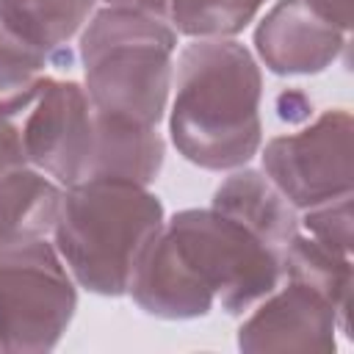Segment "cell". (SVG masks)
Listing matches in <instances>:
<instances>
[{
	"label": "cell",
	"instance_id": "obj_1",
	"mask_svg": "<svg viewBox=\"0 0 354 354\" xmlns=\"http://www.w3.org/2000/svg\"><path fill=\"white\" fill-rule=\"evenodd\" d=\"M169 136L174 149L207 171L246 166L263 144V75L232 39H194L180 50Z\"/></svg>",
	"mask_w": 354,
	"mask_h": 354
},
{
	"label": "cell",
	"instance_id": "obj_2",
	"mask_svg": "<svg viewBox=\"0 0 354 354\" xmlns=\"http://www.w3.org/2000/svg\"><path fill=\"white\" fill-rule=\"evenodd\" d=\"M163 224V205L147 185L86 180L64 188L53 246L80 288L124 296L141 252Z\"/></svg>",
	"mask_w": 354,
	"mask_h": 354
},
{
	"label": "cell",
	"instance_id": "obj_3",
	"mask_svg": "<svg viewBox=\"0 0 354 354\" xmlns=\"http://www.w3.org/2000/svg\"><path fill=\"white\" fill-rule=\"evenodd\" d=\"M177 30L152 14L105 6L80 30L88 102L97 113L158 127L174 80Z\"/></svg>",
	"mask_w": 354,
	"mask_h": 354
},
{
	"label": "cell",
	"instance_id": "obj_4",
	"mask_svg": "<svg viewBox=\"0 0 354 354\" xmlns=\"http://www.w3.org/2000/svg\"><path fill=\"white\" fill-rule=\"evenodd\" d=\"M199 282L224 313L241 315L282 282V254L216 207H188L166 221Z\"/></svg>",
	"mask_w": 354,
	"mask_h": 354
},
{
	"label": "cell",
	"instance_id": "obj_5",
	"mask_svg": "<svg viewBox=\"0 0 354 354\" xmlns=\"http://www.w3.org/2000/svg\"><path fill=\"white\" fill-rule=\"evenodd\" d=\"M75 285L44 238L0 246V351H53L75 318Z\"/></svg>",
	"mask_w": 354,
	"mask_h": 354
},
{
	"label": "cell",
	"instance_id": "obj_6",
	"mask_svg": "<svg viewBox=\"0 0 354 354\" xmlns=\"http://www.w3.org/2000/svg\"><path fill=\"white\" fill-rule=\"evenodd\" d=\"M351 113L324 111L299 133L277 136L263 147V171L296 210L315 207L354 191Z\"/></svg>",
	"mask_w": 354,
	"mask_h": 354
},
{
	"label": "cell",
	"instance_id": "obj_7",
	"mask_svg": "<svg viewBox=\"0 0 354 354\" xmlns=\"http://www.w3.org/2000/svg\"><path fill=\"white\" fill-rule=\"evenodd\" d=\"M28 163L58 185L86 183L94 158V108L75 80L36 77L22 108Z\"/></svg>",
	"mask_w": 354,
	"mask_h": 354
},
{
	"label": "cell",
	"instance_id": "obj_8",
	"mask_svg": "<svg viewBox=\"0 0 354 354\" xmlns=\"http://www.w3.org/2000/svg\"><path fill=\"white\" fill-rule=\"evenodd\" d=\"M340 329L337 307L315 288L288 279L277 285L257 310L238 329L241 351H318L337 348L335 332Z\"/></svg>",
	"mask_w": 354,
	"mask_h": 354
},
{
	"label": "cell",
	"instance_id": "obj_9",
	"mask_svg": "<svg viewBox=\"0 0 354 354\" xmlns=\"http://www.w3.org/2000/svg\"><path fill=\"white\" fill-rule=\"evenodd\" d=\"M348 44V33L324 22L304 0H277L254 28L257 58L274 75H318Z\"/></svg>",
	"mask_w": 354,
	"mask_h": 354
},
{
	"label": "cell",
	"instance_id": "obj_10",
	"mask_svg": "<svg viewBox=\"0 0 354 354\" xmlns=\"http://www.w3.org/2000/svg\"><path fill=\"white\" fill-rule=\"evenodd\" d=\"M127 293L138 304V310L163 321L202 318L216 304L213 293L199 282V277L166 232V224L141 252Z\"/></svg>",
	"mask_w": 354,
	"mask_h": 354
},
{
	"label": "cell",
	"instance_id": "obj_11",
	"mask_svg": "<svg viewBox=\"0 0 354 354\" xmlns=\"http://www.w3.org/2000/svg\"><path fill=\"white\" fill-rule=\"evenodd\" d=\"M218 213L249 227L260 241L282 254V249L299 235V213L285 199V194L257 169H238L221 180L213 194V205Z\"/></svg>",
	"mask_w": 354,
	"mask_h": 354
},
{
	"label": "cell",
	"instance_id": "obj_12",
	"mask_svg": "<svg viewBox=\"0 0 354 354\" xmlns=\"http://www.w3.org/2000/svg\"><path fill=\"white\" fill-rule=\"evenodd\" d=\"M166 144L152 124L94 111V158L88 180H130L152 185L163 169Z\"/></svg>",
	"mask_w": 354,
	"mask_h": 354
},
{
	"label": "cell",
	"instance_id": "obj_13",
	"mask_svg": "<svg viewBox=\"0 0 354 354\" xmlns=\"http://www.w3.org/2000/svg\"><path fill=\"white\" fill-rule=\"evenodd\" d=\"M64 185L33 166L0 177V246L39 241L55 230Z\"/></svg>",
	"mask_w": 354,
	"mask_h": 354
},
{
	"label": "cell",
	"instance_id": "obj_14",
	"mask_svg": "<svg viewBox=\"0 0 354 354\" xmlns=\"http://www.w3.org/2000/svg\"><path fill=\"white\" fill-rule=\"evenodd\" d=\"M94 0H0V17L50 61L69 58V41L86 28Z\"/></svg>",
	"mask_w": 354,
	"mask_h": 354
},
{
	"label": "cell",
	"instance_id": "obj_15",
	"mask_svg": "<svg viewBox=\"0 0 354 354\" xmlns=\"http://www.w3.org/2000/svg\"><path fill=\"white\" fill-rule=\"evenodd\" d=\"M282 277L299 279L321 290L340 315V332L348 335V304H351V257L315 241L313 235H296L282 249Z\"/></svg>",
	"mask_w": 354,
	"mask_h": 354
},
{
	"label": "cell",
	"instance_id": "obj_16",
	"mask_svg": "<svg viewBox=\"0 0 354 354\" xmlns=\"http://www.w3.org/2000/svg\"><path fill=\"white\" fill-rule=\"evenodd\" d=\"M268 0H171L166 22L191 39H232Z\"/></svg>",
	"mask_w": 354,
	"mask_h": 354
},
{
	"label": "cell",
	"instance_id": "obj_17",
	"mask_svg": "<svg viewBox=\"0 0 354 354\" xmlns=\"http://www.w3.org/2000/svg\"><path fill=\"white\" fill-rule=\"evenodd\" d=\"M47 61L50 58L41 50L17 36L0 17V91L33 83L36 77H41Z\"/></svg>",
	"mask_w": 354,
	"mask_h": 354
},
{
	"label": "cell",
	"instance_id": "obj_18",
	"mask_svg": "<svg viewBox=\"0 0 354 354\" xmlns=\"http://www.w3.org/2000/svg\"><path fill=\"white\" fill-rule=\"evenodd\" d=\"M28 91H30V83L0 91V177L22 166H30L22 144V108H25Z\"/></svg>",
	"mask_w": 354,
	"mask_h": 354
},
{
	"label": "cell",
	"instance_id": "obj_19",
	"mask_svg": "<svg viewBox=\"0 0 354 354\" xmlns=\"http://www.w3.org/2000/svg\"><path fill=\"white\" fill-rule=\"evenodd\" d=\"M304 227L310 235L343 254H351V194L335 196L304 210Z\"/></svg>",
	"mask_w": 354,
	"mask_h": 354
},
{
	"label": "cell",
	"instance_id": "obj_20",
	"mask_svg": "<svg viewBox=\"0 0 354 354\" xmlns=\"http://www.w3.org/2000/svg\"><path fill=\"white\" fill-rule=\"evenodd\" d=\"M324 22L348 33L351 30V0H304Z\"/></svg>",
	"mask_w": 354,
	"mask_h": 354
},
{
	"label": "cell",
	"instance_id": "obj_21",
	"mask_svg": "<svg viewBox=\"0 0 354 354\" xmlns=\"http://www.w3.org/2000/svg\"><path fill=\"white\" fill-rule=\"evenodd\" d=\"M169 3L171 0H127L124 8H136V11H144V14H152V17L166 19L169 17Z\"/></svg>",
	"mask_w": 354,
	"mask_h": 354
}]
</instances>
